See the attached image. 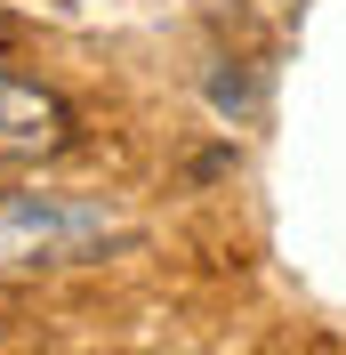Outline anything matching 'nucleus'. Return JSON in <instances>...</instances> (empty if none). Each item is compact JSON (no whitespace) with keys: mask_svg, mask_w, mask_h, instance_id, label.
Returning <instances> with one entry per match:
<instances>
[{"mask_svg":"<svg viewBox=\"0 0 346 355\" xmlns=\"http://www.w3.org/2000/svg\"><path fill=\"white\" fill-rule=\"evenodd\" d=\"M121 234L97 194H0V275H41L81 266Z\"/></svg>","mask_w":346,"mask_h":355,"instance_id":"obj_1","label":"nucleus"},{"mask_svg":"<svg viewBox=\"0 0 346 355\" xmlns=\"http://www.w3.org/2000/svg\"><path fill=\"white\" fill-rule=\"evenodd\" d=\"M81 146V113L57 97V89L24 81V73H0V170H24V162H57Z\"/></svg>","mask_w":346,"mask_h":355,"instance_id":"obj_2","label":"nucleus"}]
</instances>
